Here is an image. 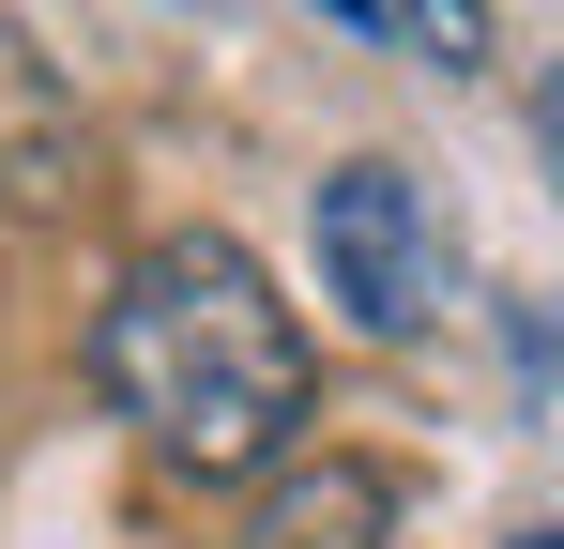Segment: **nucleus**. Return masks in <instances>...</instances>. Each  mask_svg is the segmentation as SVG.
<instances>
[{
  "label": "nucleus",
  "mask_w": 564,
  "mask_h": 549,
  "mask_svg": "<svg viewBox=\"0 0 564 549\" xmlns=\"http://www.w3.org/2000/svg\"><path fill=\"white\" fill-rule=\"evenodd\" d=\"M519 549H564V535H519Z\"/></svg>",
  "instance_id": "6"
},
{
  "label": "nucleus",
  "mask_w": 564,
  "mask_h": 549,
  "mask_svg": "<svg viewBox=\"0 0 564 549\" xmlns=\"http://www.w3.org/2000/svg\"><path fill=\"white\" fill-rule=\"evenodd\" d=\"M381 535H397V488L367 458H275L245 504V549H381Z\"/></svg>",
  "instance_id": "4"
},
{
  "label": "nucleus",
  "mask_w": 564,
  "mask_h": 549,
  "mask_svg": "<svg viewBox=\"0 0 564 549\" xmlns=\"http://www.w3.org/2000/svg\"><path fill=\"white\" fill-rule=\"evenodd\" d=\"M336 31H367V46H412V62H443V77L488 46V15H458V0H351Z\"/></svg>",
  "instance_id": "5"
},
{
  "label": "nucleus",
  "mask_w": 564,
  "mask_h": 549,
  "mask_svg": "<svg viewBox=\"0 0 564 549\" xmlns=\"http://www.w3.org/2000/svg\"><path fill=\"white\" fill-rule=\"evenodd\" d=\"M305 229H321V290H336L367 336H427V321H443V290H458V229H443V198L397 169V153L321 169Z\"/></svg>",
  "instance_id": "2"
},
{
  "label": "nucleus",
  "mask_w": 564,
  "mask_h": 549,
  "mask_svg": "<svg viewBox=\"0 0 564 549\" xmlns=\"http://www.w3.org/2000/svg\"><path fill=\"white\" fill-rule=\"evenodd\" d=\"M77 183H93V122H77V77L0 15V229H46V214H77Z\"/></svg>",
  "instance_id": "3"
},
{
  "label": "nucleus",
  "mask_w": 564,
  "mask_h": 549,
  "mask_svg": "<svg viewBox=\"0 0 564 549\" xmlns=\"http://www.w3.org/2000/svg\"><path fill=\"white\" fill-rule=\"evenodd\" d=\"M93 381L169 473H275L305 428V321L229 229H153L107 274Z\"/></svg>",
  "instance_id": "1"
}]
</instances>
